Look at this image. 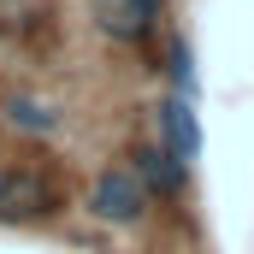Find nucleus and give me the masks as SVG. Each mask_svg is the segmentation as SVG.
<instances>
[{
    "label": "nucleus",
    "instance_id": "f03ea898",
    "mask_svg": "<svg viewBox=\"0 0 254 254\" xmlns=\"http://www.w3.org/2000/svg\"><path fill=\"white\" fill-rule=\"evenodd\" d=\"M148 201H154V195L142 190V178H136L130 166H107V172L89 184V213H95L101 225H136V219L148 213Z\"/></svg>",
    "mask_w": 254,
    "mask_h": 254
},
{
    "label": "nucleus",
    "instance_id": "39448f33",
    "mask_svg": "<svg viewBox=\"0 0 254 254\" xmlns=\"http://www.w3.org/2000/svg\"><path fill=\"white\" fill-rule=\"evenodd\" d=\"M130 160H136L130 172L142 178V190H148V195H166V201H172V195H184L190 172H184V166H178V160H172L166 148H136Z\"/></svg>",
    "mask_w": 254,
    "mask_h": 254
},
{
    "label": "nucleus",
    "instance_id": "423d86ee",
    "mask_svg": "<svg viewBox=\"0 0 254 254\" xmlns=\"http://www.w3.org/2000/svg\"><path fill=\"white\" fill-rule=\"evenodd\" d=\"M6 119H12L18 130H36V136H48V130L60 125L54 107H48V101H30V95H12V101H6Z\"/></svg>",
    "mask_w": 254,
    "mask_h": 254
},
{
    "label": "nucleus",
    "instance_id": "20e7f679",
    "mask_svg": "<svg viewBox=\"0 0 254 254\" xmlns=\"http://www.w3.org/2000/svg\"><path fill=\"white\" fill-rule=\"evenodd\" d=\"M160 136H166L160 148H166V154L190 172V160L201 154V125H195V113H190V101H184V95L160 101Z\"/></svg>",
    "mask_w": 254,
    "mask_h": 254
},
{
    "label": "nucleus",
    "instance_id": "7ed1b4c3",
    "mask_svg": "<svg viewBox=\"0 0 254 254\" xmlns=\"http://www.w3.org/2000/svg\"><path fill=\"white\" fill-rule=\"evenodd\" d=\"M89 12H95L101 36H113V42H148L154 24H160V12H166V0H89Z\"/></svg>",
    "mask_w": 254,
    "mask_h": 254
},
{
    "label": "nucleus",
    "instance_id": "0eeeda50",
    "mask_svg": "<svg viewBox=\"0 0 254 254\" xmlns=\"http://www.w3.org/2000/svg\"><path fill=\"white\" fill-rule=\"evenodd\" d=\"M172 83H178V95H184V101L195 95V65H190V42H172Z\"/></svg>",
    "mask_w": 254,
    "mask_h": 254
},
{
    "label": "nucleus",
    "instance_id": "f257e3e1",
    "mask_svg": "<svg viewBox=\"0 0 254 254\" xmlns=\"http://www.w3.org/2000/svg\"><path fill=\"white\" fill-rule=\"evenodd\" d=\"M65 207L60 184L36 166H0V225H48Z\"/></svg>",
    "mask_w": 254,
    "mask_h": 254
}]
</instances>
